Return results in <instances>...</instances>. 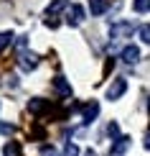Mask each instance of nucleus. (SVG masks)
<instances>
[{
    "instance_id": "obj_1",
    "label": "nucleus",
    "mask_w": 150,
    "mask_h": 156,
    "mask_svg": "<svg viewBox=\"0 0 150 156\" xmlns=\"http://www.w3.org/2000/svg\"><path fill=\"white\" fill-rule=\"evenodd\" d=\"M125 90H127V80L125 77H117V80L107 87V100H120V97L125 95Z\"/></svg>"
},
{
    "instance_id": "obj_2",
    "label": "nucleus",
    "mask_w": 150,
    "mask_h": 156,
    "mask_svg": "<svg viewBox=\"0 0 150 156\" xmlns=\"http://www.w3.org/2000/svg\"><path fill=\"white\" fill-rule=\"evenodd\" d=\"M135 31V26L132 23H127V21H120V23H112L109 26V36L112 38H125V36H130Z\"/></svg>"
},
{
    "instance_id": "obj_3",
    "label": "nucleus",
    "mask_w": 150,
    "mask_h": 156,
    "mask_svg": "<svg viewBox=\"0 0 150 156\" xmlns=\"http://www.w3.org/2000/svg\"><path fill=\"white\" fill-rule=\"evenodd\" d=\"M18 64H21V69H25V72H31V69L38 67V56L31 54V51H21L18 54Z\"/></svg>"
},
{
    "instance_id": "obj_4",
    "label": "nucleus",
    "mask_w": 150,
    "mask_h": 156,
    "mask_svg": "<svg viewBox=\"0 0 150 156\" xmlns=\"http://www.w3.org/2000/svg\"><path fill=\"white\" fill-rule=\"evenodd\" d=\"M82 21H84V5H79V3L69 5V16H66V23H69V26H79Z\"/></svg>"
},
{
    "instance_id": "obj_5",
    "label": "nucleus",
    "mask_w": 150,
    "mask_h": 156,
    "mask_svg": "<svg viewBox=\"0 0 150 156\" xmlns=\"http://www.w3.org/2000/svg\"><path fill=\"white\" fill-rule=\"evenodd\" d=\"M97 115H99V102H97V100L87 102V105H84V110H82V120L89 126V123H94Z\"/></svg>"
},
{
    "instance_id": "obj_6",
    "label": "nucleus",
    "mask_w": 150,
    "mask_h": 156,
    "mask_svg": "<svg viewBox=\"0 0 150 156\" xmlns=\"http://www.w3.org/2000/svg\"><path fill=\"white\" fill-rule=\"evenodd\" d=\"M120 59L125 62V64H135V62L140 59V49L135 46V44H130V46H125V49H122V54H120Z\"/></svg>"
},
{
    "instance_id": "obj_7",
    "label": "nucleus",
    "mask_w": 150,
    "mask_h": 156,
    "mask_svg": "<svg viewBox=\"0 0 150 156\" xmlns=\"http://www.w3.org/2000/svg\"><path fill=\"white\" fill-rule=\"evenodd\" d=\"M127 146H130V138L127 136H120V138H115V144H112V156H120V154H125L127 151Z\"/></svg>"
},
{
    "instance_id": "obj_8",
    "label": "nucleus",
    "mask_w": 150,
    "mask_h": 156,
    "mask_svg": "<svg viewBox=\"0 0 150 156\" xmlns=\"http://www.w3.org/2000/svg\"><path fill=\"white\" fill-rule=\"evenodd\" d=\"M54 87H56V92L61 95V97H71V84L64 80V77H56V80H54Z\"/></svg>"
},
{
    "instance_id": "obj_9",
    "label": "nucleus",
    "mask_w": 150,
    "mask_h": 156,
    "mask_svg": "<svg viewBox=\"0 0 150 156\" xmlns=\"http://www.w3.org/2000/svg\"><path fill=\"white\" fill-rule=\"evenodd\" d=\"M28 110L38 115V113H43V110H48V102L43 100V97H33V100L28 102Z\"/></svg>"
},
{
    "instance_id": "obj_10",
    "label": "nucleus",
    "mask_w": 150,
    "mask_h": 156,
    "mask_svg": "<svg viewBox=\"0 0 150 156\" xmlns=\"http://www.w3.org/2000/svg\"><path fill=\"white\" fill-rule=\"evenodd\" d=\"M64 8H69V0H54V3H48L46 16H56V13H61Z\"/></svg>"
},
{
    "instance_id": "obj_11",
    "label": "nucleus",
    "mask_w": 150,
    "mask_h": 156,
    "mask_svg": "<svg viewBox=\"0 0 150 156\" xmlns=\"http://www.w3.org/2000/svg\"><path fill=\"white\" fill-rule=\"evenodd\" d=\"M89 10H92V16H102L107 10V0H89Z\"/></svg>"
},
{
    "instance_id": "obj_12",
    "label": "nucleus",
    "mask_w": 150,
    "mask_h": 156,
    "mask_svg": "<svg viewBox=\"0 0 150 156\" xmlns=\"http://www.w3.org/2000/svg\"><path fill=\"white\" fill-rule=\"evenodd\" d=\"M18 154H21V146H18L15 141L5 144V148H3V156H18Z\"/></svg>"
},
{
    "instance_id": "obj_13",
    "label": "nucleus",
    "mask_w": 150,
    "mask_h": 156,
    "mask_svg": "<svg viewBox=\"0 0 150 156\" xmlns=\"http://www.w3.org/2000/svg\"><path fill=\"white\" fill-rule=\"evenodd\" d=\"M138 36L142 38V44H150V23H142L138 28Z\"/></svg>"
},
{
    "instance_id": "obj_14",
    "label": "nucleus",
    "mask_w": 150,
    "mask_h": 156,
    "mask_svg": "<svg viewBox=\"0 0 150 156\" xmlns=\"http://www.w3.org/2000/svg\"><path fill=\"white\" fill-rule=\"evenodd\" d=\"M10 44H13V34L10 31H0V51L5 46H10Z\"/></svg>"
},
{
    "instance_id": "obj_15",
    "label": "nucleus",
    "mask_w": 150,
    "mask_h": 156,
    "mask_svg": "<svg viewBox=\"0 0 150 156\" xmlns=\"http://www.w3.org/2000/svg\"><path fill=\"white\" fill-rule=\"evenodd\" d=\"M132 8H135V13H148L150 10V0H135Z\"/></svg>"
},
{
    "instance_id": "obj_16",
    "label": "nucleus",
    "mask_w": 150,
    "mask_h": 156,
    "mask_svg": "<svg viewBox=\"0 0 150 156\" xmlns=\"http://www.w3.org/2000/svg\"><path fill=\"white\" fill-rule=\"evenodd\" d=\"M64 156H79V146L69 141V144H66V148H64Z\"/></svg>"
},
{
    "instance_id": "obj_17",
    "label": "nucleus",
    "mask_w": 150,
    "mask_h": 156,
    "mask_svg": "<svg viewBox=\"0 0 150 156\" xmlns=\"http://www.w3.org/2000/svg\"><path fill=\"white\" fill-rule=\"evenodd\" d=\"M41 156H61L54 146H41Z\"/></svg>"
},
{
    "instance_id": "obj_18",
    "label": "nucleus",
    "mask_w": 150,
    "mask_h": 156,
    "mask_svg": "<svg viewBox=\"0 0 150 156\" xmlns=\"http://www.w3.org/2000/svg\"><path fill=\"white\" fill-rule=\"evenodd\" d=\"M107 133H109V136H115V138H117V136H120V126H117V123L112 120V123L107 126Z\"/></svg>"
},
{
    "instance_id": "obj_19",
    "label": "nucleus",
    "mask_w": 150,
    "mask_h": 156,
    "mask_svg": "<svg viewBox=\"0 0 150 156\" xmlns=\"http://www.w3.org/2000/svg\"><path fill=\"white\" fill-rule=\"evenodd\" d=\"M0 133H13V126L10 123H0Z\"/></svg>"
},
{
    "instance_id": "obj_20",
    "label": "nucleus",
    "mask_w": 150,
    "mask_h": 156,
    "mask_svg": "<svg viewBox=\"0 0 150 156\" xmlns=\"http://www.w3.org/2000/svg\"><path fill=\"white\" fill-rule=\"evenodd\" d=\"M142 146H145V148H150V131L145 133V141H142Z\"/></svg>"
},
{
    "instance_id": "obj_21",
    "label": "nucleus",
    "mask_w": 150,
    "mask_h": 156,
    "mask_svg": "<svg viewBox=\"0 0 150 156\" xmlns=\"http://www.w3.org/2000/svg\"><path fill=\"white\" fill-rule=\"evenodd\" d=\"M84 156H97V154L92 151V148H89V151H84Z\"/></svg>"
}]
</instances>
